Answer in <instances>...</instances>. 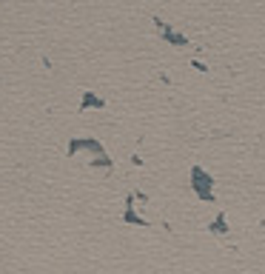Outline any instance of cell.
<instances>
[{
    "mask_svg": "<svg viewBox=\"0 0 265 274\" xmlns=\"http://www.w3.org/2000/svg\"><path fill=\"white\" fill-rule=\"evenodd\" d=\"M191 188L197 191V197H200V200H214V177H211V174H205L200 166L191 169Z\"/></svg>",
    "mask_w": 265,
    "mask_h": 274,
    "instance_id": "obj_1",
    "label": "cell"
},
{
    "mask_svg": "<svg viewBox=\"0 0 265 274\" xmlns=\"http://www.w3.org/2000/svg\"><path fill=\"white\" fill-rule=\"evenodd\" d=\"M106 103L97 97V94H92V92H83V103H80V112H86V108H103Z\"/></svg>",
    "mask_w": 265,
    "mask_h": 274,
    "instance_id": "obj_2",
    "label": "cell"
},
{
    "mask_svg": "<svg viewBox=\"0 0 265 274\" xmlns=\"http://www.w3.org/2000/svg\"><path fill=\"white\" fill-rule=\"evenodd\" d=\"M211 234H228V223H225V214H222V211L211 220Z\"/></svg>",
    "mask_w": 265,
    "mask_h": 274,
    "instance_id": "obj_3",
    "label": "cell"
}]
</instances>
